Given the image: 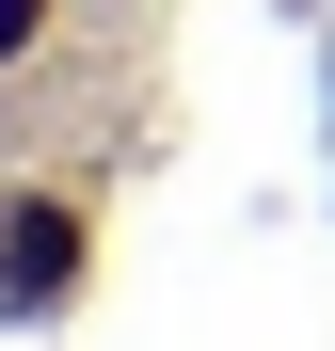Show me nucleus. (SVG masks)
Returning a JSON list of instances; mask_svg holds the SVG:
<instances>
[{"instance_id":"1","label":"nucleus","mask_w":335,"mask_h":351,"mask_svg":"<svg viewBox=\"0 0 335 351\" xmlns=\"http://www.w3.org/2000/svg\"><path fill=\"white\" fill-rule=\"evenodd\" d=\"M80 287V208H48V192H0V319H48Z\"/></svg>"},{"instance_id":"2","label":"nucleus","mask_w":335,"mask_h":351,"mask_svg":"<svg viewBox=\"0 0 335 351\" xmlns=\"http://www.w3.org/2000/svg\"><path fill=\"white\" fill-rule=\"evenodd\" d=\"M32 32H48V0H0V64H16V48H32Z\"/></svg>"}]
</instances>
